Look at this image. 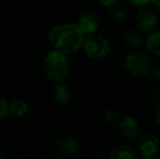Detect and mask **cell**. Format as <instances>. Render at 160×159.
<instances>
[{"mask_svg":"<svg viewBox=\"0 0 160 159\" xmlns=\"http://www.w3.org/2000/svg\"><path fill=\"white\" fill-rule=\"evenodd\" d=\"M48 38L55 49L68 55L80 50L83 47L85 37L78 24L62 23L51 28Z\"/></svg>","mask_w":160,"mask_h":159,"instance_id":"obj_1","label":"cell"},{"mask_svg":"<svg viewBox=\"0 0 160 159\" xmlns=\"http://www.w3.org/2000/svg\"><path fill=\"white\" fill-rule=\"evenodd\" d=\"M42 68L47 77L56 83L63 82L69 77L70 70H71L67 53L57 49L50 51L45 57Z\"/></svg>","mask_w":160,"mask_h":159,"instance_id":"obj_2","label":"cell"},{"mask_svg":"<svg viewBox=\"0 0 160 159\" xmlns=\"http://www.w3.org/2000/svg\"><path fill=\"white\" fill-rule=\"evenodd\" d=\"M124 68L134 77H147L154 71V64L147 53L133 50L124 58Z\"/></svg>","mask_w":160,"mask_h":159,"instance_id":"obj_3","label":"cell"},{"mask_svg":"<svg viewBox=\"0 0 160 159\" xmlns=\"http://www.w3.org/2000/svg\"><path fill=\"white\" fill-rule=\"evenodd\" d=\"M83 50L85 55L93 60H100L107 57L110 51L109 42L99 34H89L83 42Z\"/></svg>","mask_w":160,"mask_h":159,"instance_id":"obj_4","label":"cell"},{"mask_svg":"<svg viewBox=\"0 0 160 159\" xmlns=\"http://www.w3.org/2000/svg\"><path fill=\"white\" fill-rule=\"evenodd\" d=\"M160 151L159 140L154 133L146 132L138 136L137 142V153L138 156L146 159L158 157Z\"/></svg>","mask_w":160,"mask_h":159,"instance_id":"obj_5","label":"cell"},{"mask_svg":"<svg viewBox=\"0 0 160 159\" xmlns=\"http://www.w3.org/2000/svg\"><path fill=\"white\" fill-rule=\"evenodd\" d=\"M135 23L139 31L152 32L158 24V19L157 15L149 9H142L135 17Z\"/></svg>","mask_w":160,"mask_h":159,"instance_id":"obj_6","label":"cell"},{"mask_svg":"<svg viewBox=\"0 0 160 159\" xmlns=\"http://www.w3.org/2000/svg\"><path fill=\"white\" fill-rule=\"evenodd\" d=\"M119 133L122 137L133 141L139 136V125L138 122L133 117H124L119 122Z\"/></svg>","mask_w":160,"mask_h":159,"instance_id":"obj_7","label":"cell"},{"mask_svg":"<svg viewBox=\"0 0 160 159\" xmlns=\"http://www.w3.org/2000/svg\"><path fill=\"white\" fill-rule=\"evenodd\" d=\"M100 20L95 13L87 12L80 17L78 21V25L84 34H94L99 27Z\"/></svg>","mask_w":160,"mask_h":159,"instance_id":"obj_8","label":"cell"},{"mask_svg":"<svg viewBox=\"0 0 160 159\" xmlns=\"http://www.w3.org/2000/svg\"><path fill=\"white\" fill-rule=\"evenodd\" d=\"M55 149L59 155L64 156V157H70L78 152V143L73 137L64 136L56 142Z\"/></svg>","mask_w":160,"mask_h":159,"instance_id":"obj_9","label":"cell"},{"mask_svg":"<svg viewBox=\"0 0 160 159\" xmlns=\"http://www.w3.org/2000/svg\"><path fill=\"white\" fill-rule=\"evenodd\" d=\"M71 97H72V93H71V89H70L69 85L64 84V83H62V82H59L53 87L52 98L56 104L65 105L70 102Z\"/></svg>","mask_w":160,"mask_h":159,"instance_id":"obj_10","label":"cell"},{"mask_svg":"<svg viewBox=\"0 0 160 159\" xmlns=\"http://www.w3.org/2000/svg\"><path fill=\"white\" fill-rule=\"evenodd\" d=\"M109 157L111 159H135L138 157V154L127 145H118L111 149Z\"/></svg>","mask_w":160,"mask_h":159,"instance_id":"obj_11","label":"cell"},{"mask_svg":"<svg viewBox=\"0 0 160 159\" xmlns=\"http://www.w3.org/2000/svg\"><path fill=\"white\" fill-rule=\"evenodd\" d=\"M146 49L150 53L160 57V31H152L145 38Z\"/></svg>","mask_w":160,"mask_h":159,"instance_id":"obj_12","label":"cell"},{"mask_svg":"<svg viewBox=\"0 0 160 159\" xmlns=\"http://www.w3.org/2000/svg\"><path fill=\"white\" fill-rule=\"evenodd\" d=\"M123 40L128 46L132 47V48H138L139 46H142L143 42H145L142 33L137 30H133V28L125 31L123 34Z\"/></svg>","mask_w":160,"mask_h":159,"instance_id":"obj_13","label":"cell"},{"mask_svg":"<svg viewBox=\"0 0 160 159\" xmlns=\"http://www.w3.org/2000/svg\"><path fill=\"white\" fill-rule=\"evenodd\" d=\"M28 110V102L22 99H14L9 102V115L14 118H22Z\"/></svg>","mask_w":160,"mask_h":159,"instance_id":"obj_14","label":"cell"},{"mask_svg":"<svg viewBox=\"0 0 160 159\" xmlns=\"http://www.w3.org/2000/svg\"><path fill=\"white\" fill-rule=\"evenodd\" d=\"M109 15L111 17L112 21L117 22V23H122V22L127 21L130 17V10L127 7L119 6L118 3L114 6L110 7Z\"/></svg>","mask_w":160,"mask_h":159,"instance_id":"obj_15","label":"cell"},{"mask_svg":"<svg viewBox=\"0 0 160 159\" xmlns=\"http://www.w3.org/2000/svg\"><path fill=\"white\" fill-rule=\"evenodd\" d=\"M103 119H105V122L108 123L109 125H114L120 122V113H119V111L116 110V109L110 108L105 112Z\"/></svg>","mask_w":160,"mask_h":159,"instance_id":"obj_16","label":"cell"},{"mask_svg":"<svg viewBox=\"0 0 160 159\" xmlns=\"http://www.w3.org/2000/svg\"><path fill=\"white\" fill-rule=\"evenodd\" d=\"M9 115V102L3 97H0V121Z\"/></svg>","mask_w":160,"mask_h":159,"instance_id":"obj_17","label":"cell"},{"mask_svg":"<svg viewBox=\"0 0 160 159\" xmlns=\"http://www.w3.org/2000/svg\"><path fill=\"white\" fill-rule=\"evenodd\" d=\"M149 97H150V100H152L154 104L160 105V87L159 86L154 87V88L150 91Z\"/></svg>","mask_w":160,"mask_h":159,"instance_id":"obj_18","label":"cell"},{"mask_svg":"<svg viewBox=\"0 0 160 159\" xmlns=\"http://www.w3.org/2000/svg\"><path fill=\"white\" fill-rule=\"evenodd\" d=\"M97 2L102 7H109L110 8V7L118 3V0H97Z\"/></svg>","mask_w":160,"mask_h":159,"instance_id":"obj_19","label":"cell"},{"mask_svg":"<svg viewBox=\"0 0 160 159\" xmlns=\"http://www.w3.org/2000/svg\"><path fill=\"white\" fill-rule=\"evenodd\" d=\"M134 6H137V7H143V6H146L148 4L149 2H152V0H128Z\"/></svg>","mask_w":160,"mask_h":159,"instance_id":"obj_20","label":"cell"},{"mask_svg":"<svg viewBox=\"0 0 160 159\" xmlns=\"http://www.w3.org/2000/svg\"><path fill=\"white\" fill-rule=\"evenodd\" d=\"M152 77L160 83V66L154 69V71H152Z\"/></svg>","mask_w":160,"mask_h":159,"instance_id":"obj_21","label":"cell"},{"mask_svg":"<svg viewBox=\"0 0 160 159\" xmlns=\"http://www.w3.org/2000/svg\"><path fill=\"white\" fill-rule=\"evenodd\" d=\"M155 121H156V124L160 127V105L155 112Z\"/></svg>","mask_w":160,"mask_h":159,"instance_id":"obj_22","label":"cell"},{"mask_svg":"<svg viewBox=\"0 0 160 159\" xmlns=\"http://www.w3.org/2000/svg\"><path fill=\"white\" fill-rule=\"evenodd\" d=\"M152 3H154V6L156 7L158 10H160V0H152Z\"/></svg>","mask_w":160,"mask_h":159,"instance_id":"obj_23","label":"cell"},{"mask_svg":"<svg viewBox=\"0 0 160 159\" xmlns=\"http://www.w3.org/2000/svg\"><path fill=\"white\" fill-rule=\"evenodd\" d=\"M1 158H3V155H2V154L0 153V159H1Z\"/></svg>","mask_w":160,"mask_h":159,"instance_id":"obj_24","label":"cell"}]
</instances>
